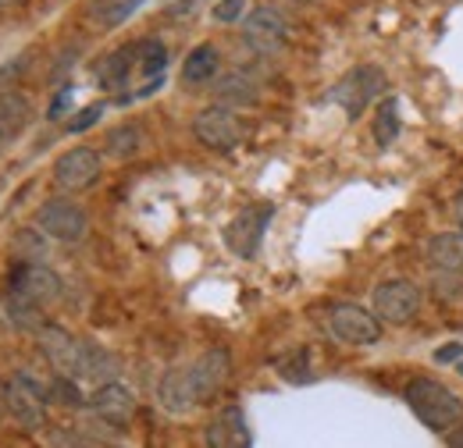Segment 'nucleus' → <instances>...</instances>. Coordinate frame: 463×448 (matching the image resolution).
<instances>
[{
	"mask_svg": "<svg viewBox=\"0 0 463 448\" xmlns=\"http://www.w3.org/2000/svg\"><path fill=\"white\" fill-rule=\"evenodd\" d=\"M406 402L428 431H453L463 420V402L435 378H413L406 385Z\"/></svg>",
	"mask_w": 463,
	"mask_h": 448,
	"instance_id": "obj_1",
	"label": "nucleus"
},
{
	"mask_svg": "<svg viewBox=\"0 0 463 448\" xmlns=\"http://www.w3.org/2000/svg\"><path fill=\"white\" fill-rule=\"evenodd\" d=\"M382 89H385L382 68H378V64H360V68H353L349 75H343V79L332 86L328 100H335V104L346 111V117H360L364 107H371V104L382 97Z\"/></svg>",
	"mask_w": 463,
	"mask_h": 448,
	"instance_id": "obj_2",
	"label": "nucleus"
},
{
	"mask_svg": "<svg viewBox=\"0 0 463 448\" xmlns=\"http://www.w3.org/2000/svg\"><path fill=\"white\" fill-rule=\"evenodd\" d=\"M193 135L207 146V150H232L250 135V121L239 117L232 107H207L196 114L193 121Z\"/></svg>",
	"mask_w": 463,
	"mask_h": 448,
	"instance_id": "obj_3",
	"label": "nucleus"
},
{
	"mask_svg": "<svg viewBox=\"0 0 463 448\" xmlns=\"http://www.w3.org/2000/svg\"><path fill=\"white\" fill-rule=\"evenodd\" d=\"M43 398H47L43 385L36 378H29V374H14L7 381V388H4V406H7L11 420L18 427H25V431H40L43 427V420H47Z\"/></svg>",
	"mask_w": 463,
	"mask_h": 448,
	"instance_id": "obj_4",
	"label": "nucleus"
},
{
	"mask_svg": "<svg viewBox=\"0 0 463 448\" xmlns=\"http://www.w3.org/2000/svg\"><path fill=\"white\" fill-rule=\"evenodd\" d=\"M275 218V207L271 203H250L246 210H239L232 224L225 228V242H229V249L235 257H242V260H250V257H257V249H260V242H264V231H268V224Z\"/></svg>",
	"mask_w": 463,
	"mask_h": 448,
	"instance_id": "obj_5",
	"label": "nucleus"
},
{
	"mask_svg": "<svg viewBox=\"0 0 463 448\" xmlns=\"http://www.w3.org/2000/svg\"><path fill=\"white\" fill-rule=\"evenodd\" d=\"M242 40L253 54L271 57L279 51H286V40H289V29H286V18L275 11V7H253L246 18H242Z\"/></svg>",
	"mask_w": 463,
	"mask_h": 448,
	"instance_id": "obj_6",
	"label": "nucleus"
},
{
	"mask_svg": "<svg viewBox=\"0 0 463 448\" xmlns=\"http://www.w3.org/2000/svg\"><path fill=\"white\" fill-rule=\"evenodd\" d=\"M371 306H374V317L378 321H385V324H406L420 310V288L413 281H382L371 292Z\"/></svg>",
	"mask_w": 463,
	"mask_h": 448,
	"instance_id": "obj_7",
	"label": "nucleus"
},
{
	"mask_svg": "<svg viewBox=\"0 0 463 448\" xmlns=\"http://www.w3.org/2000/svg\"><path fill=\"white\" fill-rule=\"evenodd\" d=\"M328 331L346 345H374L382 338V321L356 303H339L328 313Z\"/></svg>",
	"mask_w": 463,
	"mask_h": 448,
	"instance_id": "obj_8",
	"label": "nucleus"
},
{
	"mask_svg": "<svg viewBox=\"0 0 463 448\" xmlns=\"http://www.w3.org/2000/svg\"><path fill=\"white\" fill-rule=\"evenodd\" d=\"M7 292L33 306H47L61 295V278L47 264H18L7 278Z\"/></svg>",
	"mask_w": 463,
	"mask_h": 448,
	"instance_id": "obj_9",
	"label": "nucleus"
},
{
	"mask_svg": "<svg viewBox=\"0 0 463 448\" xmlns=\"http://www.w3.org/2000/svg\"><path fill=\"white\" fill-rule=\"evenodd\" d=\"M40 349H43V356L58 367L64 378H79L82 374V356H86V338H75L68 328H61V324H43L40 331Z\"/></svg>",
	"mask_w": 463,
	"mask_h": 448,
	"instance_id": "obj_10",
	"label": "nucleus"
},
{
	"mask_svg": "<svg viewBox=\"0 0 463 448\" xmlns=\"http://www.w3.org/2000/svg\"><path fill=\"white\" fill-rule=\"evenodd\" d=\"M100 178V154L93 146H75L61 154L54 164V182L64 192H82Z\"/></svg>",
	"mask_w": 463,
	"mask_h": 448,
	"instance_id": "obj_11",
	"label": "nucleus"
},
{
	"mask_svg": "<svg viewBox=\"0 0 463 448\" xmlns=\"http://www.w3.org/2000/svg\"><path fill=\"white\" fill-rule=\"evenodd\" d=\"M36 224L40 231H47L51 238H61V242H79L86 235V210L71 200H51L40 207L36 214Z\"/></svg>",
	"mask_w": 463,
	"mask_h": 448,
	"instance_id": "obj_12",
	"label": "nucleus"
},
{
	"mask_svg": "<svg viewBox=\"0 0 463 448\" xmlns=\"http://www.w3.org/2000/svg\"><path fill=\"white\" fill-rule=\"evenodd\" d=\"M90 406H93V413L100 420L125 427L132 420V413H136V395L121 381H108V385H97V392L90 395Z\"/></svg>",
	"mask_w": 463,
	"mask_h": 448,
	"instance_id": "obj_13",
	"label": "nucleus"
},
{
	"mask_svg": "<svg viewBox=\"0 0 463 448\" xmlns=\"http://www.w3.org/2000/svg\"><path fill=\"white\" fill-rule=\"evenodd\" d=\"M189 374H193V381H196L200 398H211L214 392H222V388H225V381H229V374H232L229 349H222V345L207 349L196 363H189Z\"/></svg>",
	"mask_w": 463,
	"mask_h": 448,
	"instance_id": "obj_14",
	"label": "nucleus"
},
{
	"mask_svg": "<svg viewBox=\"0 0 463 448\" xmlns=\"http://www.w3.org/2000/svg\"><path fill=\"white\" fill-rule=\"evenodd\" d=\"M157 398H161V406L175 413V416H182V413H193L203 398L196 392V381H193V374H189V367H175L168 370L165 378H161V388H157Z\"/></svg>",
	"mask_w": 463,
	"mask_h": 448,
	"instance_id": "obj_15",
	"label": "nucleus"
},
{
	"mask_svg": "<svg viewBox=\"0 0 463 448\" xmlns=\"http://www.w3.org/2000/svg\"><path fill=\"white\" fill-rule=\"evenodd\" d=\"M207 448H250V427L239 406H225L207 424Z\"/></svg>",
	"mask_w": 463,
	"mask_h": 448,
	"instance_id": "obj_16",
	"label": "nucleus"
},
{
	"mask_svg": "<svg viewBox=\"0 0 463 448\" xmlns=\"http://www.w3.org/2000/svg\"><path fill=\"white\" fill-rule=\"evenodd\" d=\"M428 260L435 271H449L460 275L463 271V231H439L428 242Z\"/></svg>",
	"mask_w": 463,
	"mask_h": 448,
	"instance_id": "obj_17",
	"label": "nucleus"
},
{
	"mask_svg": "<svg viewBox=\"0 0 463 448\" xmlns=\"http://www.w3.org/2000/svg\"><path fill=\"white\" fill-rule=\"evenodd\" d=\"M29 117H33L29 97H22V93H14V89L0 93V150L29 125Z\"/></svg>",
	"mask_w": 463,
	"mask_h": 448,
	"instance_id": "obj_18",
	"label": "nucleus"
},
{
	"mask_svg": "<svg viewBox=\"0 0 463 448\" xmlns=\"http://www.w3.org/2000/svg\"><path fill=\"white\" fill-rule=\"evenodd\" d=\"M97 82L108 93H121L125 86H132V47H121V51L104 57L97 64Z\"/></svg>",
	"mask_w": 463,
	"mask_h": 448,
	"instance_id": "obj_19",
	"label": "nucleus"
},
{
	"mask_svg": "<svg viewBox=\"0 0 463 448\" xmlns=\"http://www.w3.org/2000/svg\"><path fill=\"white\" fill-rule=\"evenodd\" d=\"M79 378H86V381H93V385L118 381V359L108 349H100L97 341H86V356H82V374H79Z\"/></svg>",
	"mask_w": 463,
	"mask_h": 448,
	"instance_id": "obj_20",
	"label": "nucleus"
},
{
	"mask_svg": "<svg viewBox=\"0 0 463 448\" xmlns=\"http://www.w3.org/2000/svg\"><path fill=\"white\" fill-rule=\"evenodd\" d=\"M143 0H90L86 14L97 29H118L121 22H128V14L139 7Z\"/></svg>",
	"mask_w": 463,
	"mask_h": 448,
	"instance_id": "obj_21",
	"label": "nucleus"
},
{
	"mask_svg": "<svg viewBox=\"0 0 463 448\" xmlns=\"http://www.w3.org/2000/svg\"><path fill=\"white\" fill-rule=\"evenodd\" d=\"M218 64H222L218 47L200 43L196 51H189V57H185V64H182V79H185V82H207V79L218 75Z\"/></svg>",
	"mask_w": 463,
	"mask_h": 448,
	"instance_id": "obj_22",
	"label": "nucleus"
},
{
	"mask_svg": "<svg viewBox=\"0 0 463 448\" xmlns=\"http://www.w3.org/2000/svg\"><path fill=\"white\" fill-rule=\"evenodd\" d=\"M218 97H222L225 104L246 107V104H253V100H257V86H253V79H250V75L232 71V75H225V79L218 82Z\"/></svg>",
	"mask_w": 463,
	"mask_h": 448,
	"instance_id": "obj_23",
	"label": "nucleus"
},
{
	"mask_svg": "<svg viewBox=\"0 0 463 448\" xmlns=\"http://www.w3.org/2000/svg\"><path fill=\"white\" fill-rule=\"evenodd\" d=\"M4 313L11 317V324H18V328H25V331H40L43 328V306H33V303H25V299H18V295H4Z\"/></svg>",
	"mask_w": 463,
	"mask_h": 448,
	"instance_id": "obj_24",
	"label": "nucleus"
},
{
	"mask_svg": "<svg viewBox=\"0 0 463 448\" xmlns=\"http://www.w3.org/2000/svg\"><path fill=\"white\" fill-rule=\"evenodd\" d=\"M396 135H400V104L385 100L374 114V139H378V146H389V143H396Z\"/></svg>",
	"mask_w": 463,
	"mask_h": 448,
	"instance_id": "obj_25",
	"label": "nucleus"
},
{
	"mask_svg": "<svg viewBox=\"0 0 463 448\" xmlns=\"http://www.w3.org/2000/svg\"><path fill=\"white\" fill-rule=\"evenodd\" d=\"M139 132H143V128L132 125V121H128V125H118L115 132L108 135V150H111L115 157H121V161L132 157V154L139 150Z\"/></svg>",
	"mask_w": 463,
	"mask_h": 448,
	"instance_id": "obj_26",
	"label": "nucleus"
},
{
	"mask_svg": "<svg viewBox=\"0 0 463 448\" xmlns=\"http://www.w3.org/2000/svg\"><path fill=\"white\" fill-rule=\"evenodd\" d=\"M11 249L22 257V264H43V257H47V242L36 231H18Z\"/></svg>",
	"mask_w": 463,
	"mask_h": 448,
	"instance_id": "obj_27",
	"label": "nucleus"
},
{
	"mask_svg": "<svg viewBox=\"0 0 463 448\" xmlns=\"http://www.w3.org/2000/svg\"><path fill=\"white\" fill-rule=\"evenodd\" d=\"M47 398H54V402H61V406H82V395H79V388H75V381H71V378H64V374L51 381Z\"/></svg>",
	"mask_w": 463,
	"mask_h": 448,
	"instance_id": "obj_28",
	"label": "nucleus"
},
{
	"mask_svg": "<svg viewBox=\"0 0 463 448\" xmlns=\"http://www.w3.org/2000/svg\"><path fill=\"white\" fill-rule=\"evenodd\" d=\"M100 117H104V104H90V107H82V111L68 121V132H86V128H93Z\"/></svg>",
	"mask_w": 463,
	"mask_h": 448,
	"instance_id": "obj_29",
	"label": "nucleus"
},
{
	"mask_svg": "<svg viewBox=\"0 0 463 448\" xmlns=\"http://www.w3.org/2000/svg\"><path fill=\"white\" fill-rule=\"evenodd\" d=\"M246 14V0H218L214 4V22H239Z\"/></svg>",
	"mask_w": 463,
	"mask_h": 448,
	"instance_id": "obj_30",
	"label": "nucleus"
},
{
	"mask_svg": "<svg viewBox=\"0 0 463 448\" xmlns=\"http://www.w3.org/2000/svg\"><path fill=\"white\" fill-rule=\"evenodd\" d=\"M200 4L203 0H165V14L168 18H189V14H196Z\"/></svg>",
	"mask_w": 463,
	"mask_h": 448,
	"instance_id": "obj_31",
	"label": "nucleus"
},
{
	"mask_svg": "<svg viewBox=\"0 0 463 448\" xmlns=\"http://www.w3.org/2000/svg\"><path fill=\"white\" fill-rule=\"evenodd\" d=\"M460 356H463V345L453 341V345H442V349L435 352V363H453V359H460Z\"/></svg>",
	"mask_w": 463,
	"mask_h": 448,
	"instance_id": "obj_32",
	"label": "nucleus"
},
{
	"mask_svg": "<svg viewBox=\"0 0 463 448\" xmlns=\"http://www.w3.org/2000/svg\"><path fill=\"white\" fill-rule=\"evenodd\" d=\"M68 100H71V89H61L58 97H54V107H51V117H61L64 107H68Z\"/></svg>",
	"mask_w": 463,
	"mask_h": 448,
	"instance_id": "obj_33",
	"label": "nucleus"
},
{
	"mask_svg": "<svg viewBox=\"0 0 463 448\" xmlns=\"http://www.w3.org/2000/svg\"><path fill=\"white\" fill-rule=\"evenodd\" d=\"M449 448H463V427H453V434H449Z\"/></svg>",
	"mask_w": 463,
	"mask_h": 448,
	"instance_id": "obj_34",
	"label": "nucleus"
},
{
	"mask_svg": "<svg viewBox=\"0 0 463 448\" xmlns=\"http://www.w3.org/2000/svg\"><path fill=\"white\" fill-rule=\"evenodd\" d=\"M453 210H457V221L463 224V192H460V200H457V207H453Z\"/></svg>",
	"mask_w": 463,
	"mask_h": 448,
	"instance_id": "obj_35",
	"label": "nucleus"
},
{
	"mask_svg": "<svg viewBox=\"0 0 463 448\" xmlns=\"http://www.w3.org/2000/svg\"><path fill=\"white\" fill-rule=\"evenodd\" d=\"M11 4H18V0H0V7H11Z\"/></svg>",
	"mask_w": 463,
	"mask_h": 448,
	"instance_id": "obj_36",
	"label": "nucleus"
},
{
	"mask_svg": "<svg viewBox=\"0 0 463 448\" xmlns=\"http://www.w3.org/2000/svg\"><path fill=\"white\" fill-rule=\"evenodd\" d=\"M460 374H463V363H460Z\"/></svg>",
	"mask_w": 463,
	"mask_h": 448,
	"instance_id": "obj_37",
	"label": "nucleus"
}]
</instances>
